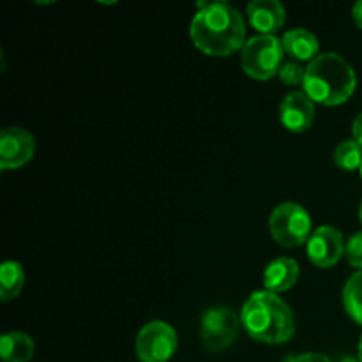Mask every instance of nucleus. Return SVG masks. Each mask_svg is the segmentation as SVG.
I'll return each mask as SVG.
<instances>
[{"label":"nucleus","instance_id":"nucleus-1","mask_svg":"<svg viewBox=\"0 0 362 362\" xmlns=\"http://www.w3.org/2000/svg\"><path fill=\"white\" fill-rule=\"evenodd\" d=\"M189 34L200 52L226 57L246 45V23L239 11L225 2H200Z\"/></svg>","mask_w":362,"mask_h":362},{"label":"nucleus","instance_id":"nucleus-2","mask_svg":"<svg viewBox=\"0 0 362 362\" xmlns=\"http://www.w3.org/2000/svg\"><path fill=\"white\" fill-rule=\"evenodd\" d=\"M244 331L255 341L281 345L296 334V320L288 304L278 293L260 290L251 293L240 311Z\"/></svg>","mask_w":362,"mask_h":362},{"label":"nucleus","instance_id":"nucleus-25","mask_svg":"<svg viewBox=\"0 0 362 362\" xmlns=\"http://www.w3.org/2000/svg\"><path fill=\"white\" fill-rule=\"evenodd\" d=\"M359 219H361V223H362V202H361V205H359Z\"/></svg>","mask_w":362,"mask_h":362},{"label":"nucleus","instance_id":"nucleus-15","mask_svg":"<svg viewBox=\"0 0 362 362\" xmlns=\"http://www.w3.org/2000/svg\"><path fill=\"white\" fill-rule=\"evenodd\" d=\"M25 285V272L18 262H4L0 267V299L4 303L16 299Z\"/></svg>","mask_w":362,"mask_h":362},{"label":"nucleus","instance_id":"nucleus-8","mask_svg":"<svg viewBox=\"0 0 362 362\" xmlns=\"http://www.w3.org/2000/svg\"><path fill=\"white\" fill-rule=\"evenodd\" d=\"M308 258L311 264L320 269H331L345 255V239L343 233L334 226H320L311 233L308 240Z\"/></svg>","mask_w":362,"mask_h":362},{"label":"nucleus","instance_id":"nucleus-14","mask_svg":"<svg viewBox=\"0 0 362 362\" xmlns=\"http://www.w3.org/2000/svg\"><path fill=\"white\" fill-rule=\"evenodd\" d=\"M34 341L25 332H7L0 338V356L4 362H28L34 357Z\"/></svg>","mask_w":362,"mask_h":362},{"label":"nucleus","instance_id":"nucleus-3","mask_svg":"<svg viewBox=\"0 0 362 362\" xmlns=\"http://www.w3.org/2000/svg\"><path fill=\"white\" fill-rule=\"evenodd\" d=\"M304 92L313 103L338 106L349 101L357 87L354 67L338 53H320L306 67Z\"/></svg>","mask_w":362,"mask_h":362},{"label":"nucleus","instance_id":"nucleus-20","mask_svg":"<svg viewBox=\"0 0 362 362\" xmlns=\"http://www.w3.org/2000/svg\"><path fill=\"white\" fill-rule=\"evenodd\" d=\"M285 362H332L327 356L324 354H300V356H288L285 359Z\"/></svg>","mask_w":362,"mask_h":362},{"label":"nucleus","instance_id":"nucleus-26","mask_svg":"<svg viewBox=\"0 0 362 362\" xmlns=\"http://www.w3.org/2000/svg\"><path fill=\"white\" fill-rule=\"evenodd\" d=\"M359 172H361V179H362V166H361V170H359Z\"/></svg>","mask_w":362,"mask_h":362},{"label":"nucleus","instance_id":"nucleus-5","mask_svg":"<svg viewBox=\"0 0 362 362\" xmlns=\"http://www.w3.org/2000/svg\"><path fill=\"white\" fill-rule=\"evenodd\" d=\"M271 235L279 246L299 247L311 237V218L306 209L293 202L278 205L269 218Z\"/></svg>","mask_w":362,"mask_h":362},{"label":"nucleus","instance_id":"nucleus-12","mask_svg":"<svg viewBox=\"0 0 362 362\" xmlns=\"http://www.w3.org/2000/svg\"><path fill=\"white\" fill-rule=\"evenodd\" d=\"M299 264L293 258L279 257L272 260L264 271V285L267 292H286L299 281Z\"/></svg>","mask_w":362,"mask_h":362},{"label":"nucleus","instance_id":"nucleus-23","mask_svg":"<svg viewBox=\"0 0 362 362\" xmlns=\"http://www.w3.org/2000/svg\"><path fill=\"white\" fill-rule=\"evenodd\" d=\"M339 362H359V359H356V357H350V356H345L339 359Z\"/></svg>","mask_w":362,"mask_h":362},{"label":"nucleus","instance_id":"nucleus-16","mask_svg":"<svg viewBox=\"0 0 362 362\" xmlns=\"http://www.w3.org/2000/svg\"><path fill=\"white\" fill-rule=\"evenodd\" d=\"M343 304L356 324L362 325V269L352 274L343 288Z\"/></svg>","mask_w":362,"mask_h":362},{"label":"nucleus","instance_id":"nucleus-7","mask_svg":"<svg viewBox=\"0 0 362 362\" xmlns=\"http://www.w3.org/2000/svg\"><path fill=\"white\" fill-rule=\"evenodd\" d=\"M179 338L175 329L161 320L148 322L138 332L134 350L140 362H168L175 356Z\"/></svg>","mask_w":362,"mask_h":362},{"label":"nucleus","instance_id":"nucleus-6","mask_svg":"<svg viewBox=\"0 0 362 362\" xmlns=\"http://www.w3.org/2000/svg\"><path fill=\"white\" fill-rule=\"evenodd\" d=\"M240 325H243L240 317L232 308H211L202 317V345L207 352L212 354L230 349L239 336Z\"/></svg>","mask_w":362,"mask_h":362},{"label":"nucleus","instance_id":"nucleus-4","mask_svg":"<svg viewBox=\"0 0 362 362\" xmlns=\"http://www.w3.org/2000/svg\"><path fill=\"white\" fill-rule=\"evenodd\" d=\"M283 45L276 35H255L240 49V66L255 80H269L283 67Z\"/></svg>","mask_w":362,"mask_h":362},{"label":"nucleus","instance_id":"nucleus-18","mask_svg":"<svg viewBox=\"0 0 362 362\" xmlns=\"http://www.w3.org/2000/svg\"><path fill=\"white\" fill-rule=\"evenodd\" d=\"M278 76L281 78L283 83L288 85V87H293V85L304 83L306 69H303L297 62H285L281 69H279Z\"/></svg>","mask_w":362,"mask_h":362},{"label":"nucleus","instance_id":"nucleus-13","mask_svg":"<svg viewBox=\"0 0 362 362\" xmlns=\"http://www.w3.org/2000/svg\"><path fill=\"white\" fill-rule=\"evenodd\" d=\"M283 49L288 53L290 57L297 60H315L318 57V49H320V42H318L317 35L311 34L306 28H293L283 34L281 37Z\"/></svg>","mask_w":362,"mask_h":362},{"label":"nucleus","instance_id":"nucleus-22","mask_svg":"<svg viewBox=\"0 0 362 362\" xmlns=\"http://www.w3.org/2000/svg\"><path fill=\"white\" fill-rule=\"evenodd\" d=\"M352 16H354V21H356L357 27H359L361 30H362V0H359V2H357L356 6H354Z\"/></svg>","mask_w":362,"mask_h":362},{"label":"nucleus","instance_id":"nucleus-21","mask_svg":"<svg viewBox=\"0 0 362 362\" xmlns=\"http://www.w3.org/2000/svg\"><path fill=\"white\" fill-rule=\"evenodd\" d=\"M352 134H354V140H356L362 148V112L356 117V120H354Z\"/></svg>","mask_w":362,"mask_h":362},{"label":"nucleus","instance_id":"nucleus-24","mask_svg":"<svg viewBox=\"0 0 362 362\" xmlns=\"http://www.w3.org/2000/svg\"><path fill=\"white\" fill-rule=\"evenodd\" d=\"M359 362H362V336L359 339Z\"/></svg>","mask_w":362,"mask_h":362},{"label":"nucleus","instance_id":"nucleus-19","mask_svg":"<svg viewBox=\"0 0 362 362\" xmlns=\"http://www.w3.org/2000/svg\"><path fill=\"white\" fill-rule=\"evenodd\" d=\"M345 257L349 264L356 269H362V232L354 233L345 244Z\"/></svg>","mask_w":362,"mask_h":362},{"label":"nucleus","instance_id":"nucleus-17","mask_svg":"<svg viewBox=\"0 0 362 362\" xmlns=\"http://www.w3.org/2000/svg\"><path fill=\"white\" fill-rule=\"evenodd\" d=\"M334 165L343 172H354L362 166V148L356 140H345L334 148Z\"/></svg>","mask_w":362,"mask_h":362},{"label":"nucleus","instance_id":"nucleus-9","mask_svg":"<svg viewBox=\"0 0 362 362\" xmlns=\"http://www.w3.org/2000/svg\"><path fill=\"white\" fill-rule=\"evenodd\" d=\"M35 152V141L21 127H6L0 133V168L16 170L27 165Z\"/></svg>","mask_w":362,"mask_h":362},{"label":"nucleus","instance_id":"nucleus-10","mask_svg":"<svg viewBox=\"0 0 362 362\" xmlns=\"http://www.w3.org/2000/svg\"><path fill=\"white\" fill-rule=\"evenodd\" d=\"M279 120L292 133H304L313 126L315 105L306 92H290L279 105Z\"/></svg>","mask_w":362,"mask_h":362},{"label":"nucleus","instance_id":"nucleus-11","mask_svg":"<svg viewBox=\"0 0 362 362\" xmlns=\"http://www.w3.org/2000/svg\"><path fill=\"white\" fill-rule=\"evenodd\" d=\"M246 13L262 35H274L285 25V7L278 0H253L247 4Z\"/></svg>","mask_w":362,"mask_h":362}]
</instances>
